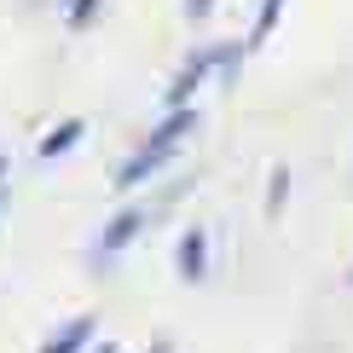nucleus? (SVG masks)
<instances>
[{"instance_id": "obj_1", "label": "nucleus", "mask_w": 353, "mask_h": 353, "mask_svg": "<svg viewBox=\"0 0 353 353\" xmlns=\"http://www.w3.org/2000/svg\"><path fill=\"white\" fill-rule=\"evenodd\" d=\"M81 336H87V325H70V330H58L52 342H47V353H76V347H81Z\"/></svg>"}, {"instance_id": "obj_2", "label": "nucleus", "mask_w": 353, "mask_h": 353, "mask_svg": "<svg viewBox=\"0 0 353 353\" xmlns=\"http://www.w3.org/2000/svg\"><path fill=\"white\" fill-rule=\"evenodd\" d=\"M76 134H81V122H64V128L47 139V157H52V151H64V145H76Z\"/></svg>"}, {"instance_id": "obj_3", "label": "nucleus", "mask_w": 353, "mask_h": 353, "mask_svg": "<svg viewBox=\"0 0 353 353\" xmlns=\"http://www.w3.org/2000/svg\"><path fill=\"white\" fill-rule=\"evenodd\" d=\"M180 261H185V272H203L197 261H203V238H185V249H180Z\"/></svg>"}]
</instances>
